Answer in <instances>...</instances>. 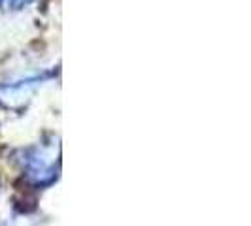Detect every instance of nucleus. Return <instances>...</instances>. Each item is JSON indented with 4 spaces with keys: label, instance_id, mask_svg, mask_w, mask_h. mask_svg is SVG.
Returning <instances> with one entry per match:
<instances>
[{
    "label": "nucleus",
    "instance_id": "obj_2",
    "mask_svg": "<svg viewBox=\"0 0 251 226\" xmlns=\"http://www.w3.org/2000/svg\"><path fill=\"white\" fill-rule=\"evenodd\" d=\"M4 2H6V0H0V4H4Z\"/></svg>",
    "mask_w": 251,
    "mask_h": 226
},
{
    "label": "nucleus",
    "instance_id": "obj_1",
    "mask_svg": "<svg viewBox=\"0 0 251 226\" xmlns=\"http://www.w3.org/2000/svg\"><path fill=\"white\" fill-rule=\"evenodd\" d=\"M32 0H12V6L13 10H21L23 6H26V4H30Z\"/></svg>",
    "mask_w": 251,
    "mask_h": 226
}]
</instances>
